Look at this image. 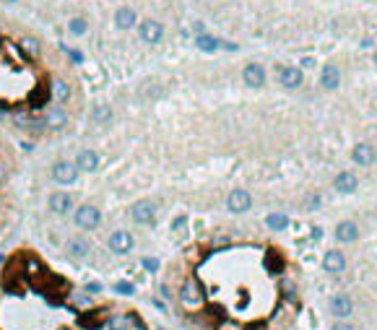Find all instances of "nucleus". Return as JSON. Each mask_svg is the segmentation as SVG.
<instances>
[{"label": "nucleus", "instance_id": "nucleus-27", "mask_svg": "<svg viewBox=\"0 0 377 330\" xmlns=\"http://www.w3.org/2000/svg\"><path fill=\"white\" fill-rule=\"evenodd\" d=\"M13 120H16V125H18V127L31 125V117H29V112H16V115H13Z\"/></svg>", "mask_w": 377, "mask_h": 330}, {"label": "nucleus", "instance_id": "nucleus-36", "mask_svg": "<svg viewBox=\"0 0 377 330\" xmlns=\"http://www.w3.org/2000/svg\"><path fill=\"white\" fill-rule=\"evenodd\" d=\"M375 65H377V52H375Z\"/></svg>", "mask_w": 377, "mask_h": 330}, {"label": "nucleus", "instance_id": "nucleus-30", "mask_svg": "<svg viewBox=\"0 0 377 330\" xmlns=\"http://www.w3.org/2000/svg\"><path fill=\"white\" fill-rule=\"evenodd\" d=\"M143 268H149V270H159V260L146 258V260H143Z\"/></svg>", "mask_w": 377, "mask_h": 330}, {"label": "nucleus", "instance_id": "nucleus-16", "mask_svg": "<svg viewBox=\"0 0 377 330\" xmlns=\"http://www.w3.org/2000/svg\"><path fill=\"white\" fill-rule=\"evenodd\" d=\"M279 81H281V86H286V89H299L302 86V70L289 65L279 73Z\"/></svg>", "mask_w": 377, "mask_h": 330}, {"label": "nucleus", "instance_id": "nucleus-13", "mask_svg": "<svg viewBox=\"0 0 377 330\" xmlns=\"http://www.w3.org/2000/svg\"><path fill=\"white\" fill-rule=\"evenodd\" d=\"M76 167H78V172H96L99 169V153L91 151V149H84L76 159Z\"/></svg>", "mask_w": 377, "mask_h": 330}, {"label": "nucleus", "instance_id": "nucleus-2", "mask_svg": "<svg viewBox=\"0 0 377 330\" xmlns=\"http://www.w3.org/2000/svg\"><path fill=\"white\" fill-rule=\"evenodd\" d=\"M52 180L58 182V185H73V182L78 180V167H76V161H55L52 164Z\"/></svg>", "mask_w": 377, "mask_h": 330}, {"label": "nucleus", "instance_id": "nucleus-28", "mask_svg": "<svg viewBox=\"0 0 377 330\" xmlns=\"http://www.w3.org/2000/svg\"><path fill=\"white\" fill-rule=\"evenodd\" d=\"M63 52H65V55H68V58H70L73 62H76V65H81V60H84V58H81V52H76V50H70V47H63Z\"/></svg>", "mask_w": 377, "mask_h": 330}, {"label": "nucleus", "instance_id": "nucleus-29", "mask_svg": "<svg viewBox=\"0 0 377 330\" xmlns=\"http://www.w3.org/2000/svg\"><path fill=\"white\" fill-rule=\"evenodd\" d=\"M115 291H120V294H133L135 289H133V283H125L123 281V283H115Z\"/></svg>", "mask_w": 377, "mask_h": 330}, {"label": "nucleus", "instance_id": "nucleus-6", "mask_svg": "<svg viewBox=\"0 0 377 330\" xmlns=\"http://www.w3.org/2000/svg\"><path fill=\"white\" fill-rule=\"evenodd\" d=\"M107 244H109V250H112L115 255H127L133 250V237H130V232H123V229H120V232L109 234Z\"/></svg>", "mask_w": 377, "mask_h": 330}, {"label": "nucleus", "instance_id": "nucleus-9", "mask_svg": "<svg viewBox=\"0 0 377 330\" xmlns=\"http://www.w3.org/2000/svg\"><path fill=\"white\" fill-rule=\"evenodd\" d=\"M50 210L55 216H65L68 210H73V198L68 192H52L50 195Z\"/></svg>", "mask_w": 377, "mask_h": 330}, {"label": "nucleus", "instance_id": "nucleus-35", "mask_svg": "<svg viewBox=\"0 0 377 330\" xmlns=\"http://www.w3.org/2000/svg\"><path fill=\"white\" fill-rule=\"evenodd\" d=\"M3 117H5V109H0V120H3Z\"/></svg>", "mask_w": 377, "mask_h": 330}, {"label": "nucleus", "instance_id": "nucleus-11", "mask_svg": "<svg viewBox=\"0 0 377 330\" xmlns=\"http://www.w3.org/2000/svg\"><path fill=\"white\" fill-rule=\"evenodd\" d=\"M135 24H138V13L133 11V8H127V5L117 8V13H115V26H117V29H120V31H130Z\"/></svg>", "mask_w": 377, "mask_h": 330}, {"label": "nucleus", "instance_id": "nucleus-22", "mask_svg": "<svg viewBox=\"0 0 377 330\" xmlns=\"http://www.w3.org/2000/svg\"><path fill=\"white\" fill-rule=\"evenodd\" d=\"M68 31L73 36H86L89 34V21H86V18H81V16L70 18V21H68Z\"/></svg>", "mask_w": 377, "mask_h": 330}, {"label": "nucleus", "instance_id": "nucleus-31", "mask_svg": "<svg viewBox=\"0 0 377 330\" xmlns=\"http://www.w3.org/2000/svg\"><path fill=\"white\" fill-rule=\"evenodd\" d=\"M333 330H354V325H351V323H336Z\"/></svg>", "mask_w": 377, "mask_h": 330}, {"label": "nucleus", "instance_id": "nucleus-8", "mask_svg": "<svg viewBox=\"0 0 377 330\" xmlns=\"http://www.w3.org/2000/svg\"><path fill=\"white\" fill-rule=\"evenodd\" d=\"M333 187L341 192V195H348V192H354L359 187V180H356L354 172H338L336 180H333Z\"/></svg>", "mask_w": 377, "mask_h": 330}, {"label": "nucleus", "instance_id": "nucleus-34", "mask_svg": "<svg viewBox=\"0 0 377 330\" xmlns=\"http://www.w3.org/2000/svg\"><path fill=\"white\" fill-rule=\"evenodd\" d=\"M3 3H8V5H13V3H18V0H3Z\"/></svg>", "mask_w": 377, "mask_h": 330}, {"label": "nucleus", "instance_id": "nucleus-7", "mask_svg": "<svg viewBox=\"0 0 377 330\" xmlns=\"http://www.w3.org/2000/svg\"><path fill=\"white\" fill-rule=\"evenodd\" d=\"M242 78H245V86L260 89V86H265V68L257 65V62H250V65H245Z\"/></svg>", "mask_w": 377, "mask_h": 330}, {"label": "nucleus", "instance_id": "nucleus-1", "mask_svg": "<svg viewBox=\"0 0 377 330\" xmlns=\"http://www.w3.org/2000/svg\"><path fill=\"white\" fill-rule=\"evenodd\" d=\"M138 36H141V42L146 44H159L164 39V24L156 21V18H143V21H138Z\"/></svg>", "mask_w": 377, "mask_h": 330}, {"label": "nucleus", "instance_id": "nucleus-32", "mask_svg": "<svg viewBox=\"0 0 377 330\" xmlns=\"http://www.w3.org/2000/svg\"><path fill=\"white\" fill-rule=\"evenodd\" d=\"M174 229H182V226H185V216H180V218H174V224H172Z\"/></svg>", "mask_w": 377, "mask_h": 330}, {"label": "nucleus", "instance_id": "nucleus-15", "mask_svg": "<svg viewBox=\"0 0 377 330\" xmlns=\"http://www.w3.org/2000/svg\"><path fill=\"white\" fill-rule=\"evenodd\" d=\"M351 159L359 164V167H370V164L375 161V149L370 143H356L354 151H351Z\"/></svg>", "mask_w": 377, "mask_h": 330}, {"label": "nucleus", "instance_id": "nucleus-14", "mask_svg": "<svg viewBox=\"0 0 377 330\" xmlns=\"http://www.w3.org/2000/svg\"><path fill=\"white\" fill-rule=\"evenodd\" d=\"M323 268L328 273H344L346 268V258H344V252H338V250H328L325 252V258H323Z\"/></svg>", "mask_w": 377, "mask_h": 330}, {"label": "nucleus", "instance_id": "nucleus-23", "mask_svg": "<svg viewBox=\"0 0 377 330\" xmlns=\"http://www.w3.org/2000/svg\"><path fill=\"white\" fill-rule=\"evenodd\" d=\"M265 224H268L273 232H283V229L289 226V216L286 213H271L268 218H265Z\"/></svg>", "mask_w": 377, "mask_h": 330}, {"label": "nucleus", "instance_id": "nucleus-4", "mask_svg": "<svg viewBox=\"0 0 377 330\" xmlns=\"http://www.w3.org/2000/svg\"><path fill=\"white\" fill-rule=\"evenodd\" d=\"M76 224L81 229H86V232H94V229L102 224V213H99V208H94V206H81L76 210Z\"/></svg>", "mask_w": 377, "mask_h": 330}, {"label": "nucleus", "instance_id": "nucleus-21", "mask_svg": "<svg viewBox=\"0 0 377 330\" xmlns=\"http://www.w3.org/2000/svg\"><path fill=\"white\" fill-rule=\"evenodd\" d=\"M18 47H21L24 55H29V58H39V52H42L39 39H36V36H24V39L18 42Z\"/></svg>", "mask_w": 377, "mask_h": 330}, {"label": "nucleus", "instance_id": "nucleus-24", "mask_svg": "<svg viewBox=\"0 0 377 330\" xmlns=\"http://www.w3.org/2000/svg\"><path fill=\"white\" fill-rule=\"evenodd\" d=\"M68 252L73 258H84V255H89V242L86 240H68Z\"/></svg>", "mask_w": 377, "mask_h": 330}, {"label": "nucleus", "instance_id": "nucleus-5", "mask_svg": "<svg viewBox=\"0 0 377 330\" xmlns=\"http://www.w3.org/2000/svg\"><path fill=\"white\" fill-rule=\"evenodd\" d=\"M252 206V198L247 190H232L226 198V208L232 210V213H245V210H250Z\"/></svg>", "mask_w": 377, "mask_h": 330}, {"label": "nucleus", "instance_id": "nucleus-17", "mask_svg": "<svg viewBox=\"0 0 377 330\" xmlns=\"http://www.w3.org/2000/svg\"><path fill=\"white\" fill-rule=\"evenodd\" d=\"M65 122H68V115L63 112L60 107L47 109V115H44V125H47L50 130H60V127H65Z\"/></svg>", "mask_w": 377, "mask_h": 330}, {"label": "nucleus", "instance_id": "nucleus-10", "mask_svg": "<svg viewBox=\"0 0 377 330\" xmlns=\"http://www.w3.org/2000/svg\"><path fill=\"white\" fill-rule=\"evenodd\" d=\"M330 312H333L336 317H348L354 312V301H351V297L348 294H336L333 299H330Z\"/></svg>", "mask_w": 377, "mask_h": 330}, {"label": "nucleus", "instance_id": "nucleus-26", "mask_svg": "<svg viewBox=\"0 0 377 330\" xmlns=\"http://www.w3.org/2000/svg\"><path fill=\"white\" fill-rule=\"evenodd\" d=\"M200 299V294H198V286L192 281H188L185 286H182V301L185 304H195V301Z\"/></svg>", "mask_w": 377, "mask_h": 330}, {"label": "nucleus", "instance_id": "nucleus-12", "mask_svg": "<svg viewBox=\"0 0 377 330\" xmlns=\"http://www.w3.org/2000/svg\"><path fill=\"white\" fill-rule=\"evenodd\" d=\"M336 240L344 242V244H351L359 240V226H356L354 221H341L336 226Z\"/></svg>", "mask_w": 377, "mask_h": 330}, {"label": "nucleus", "instance_id": "nucleus-25", "mask_svg": "<svg viewBox=\"0 0 377 330\" xmlns=\"http://www.w3.org/2000/svg\"><path fill=\"white\" fill-rule=\"evenodd\" d=\"M91 120H94L96 125H109V122H112V109H109V107H96L94 109V112H91Z\"/></svg>", "mask_w": 377, "mask_h": 330}, {"label": "nucleus", "instance_id": "nucleus-33", "mask_svg": "<svg viewBox=\"0 0 377 330\" xmlns=\"http://www.w3.org/2000/svg\"><path fill=\"white\" fill-rule=\"evenodd\" d=\"M302 65H305V68H312V65H315V58H305V60H302Z\"/></svg>", "mask_w": 377, "mask_h": 330}, {"label": "nucleus", "instance_id": "nucleus-3", "mask_svg": "<svg viewBox=\"0 0 377 330\" xmlns=\"http://www.w3.org/2000/svg\"><path fill=\"white\" fill-rule=\"evenodd\" d=\"M130 218L135 224H141V226H149L156 218V206L151 203V200H135V203L130 206Z\"/></svg>", "mask_w": 377, "mask_h": 330}, {"label": "nucleus", "instance_id": "nucleus-20", "mask_svg": "<svg viewBox=\"0 0 377 330\" xmlns=\"http://www.w3.org/2000/svg\"><path fill=\"white\" fill-rule=\"evenodd\" d=\"M52 96H55V102H58V104H65L70 99V86L65 84V81L55 78L52 81Z\"/></svg>", "mask_w": 377, "mask_h": 330}, {"label": "nucleus", "instance_id": "nucleus-19", "mask_svg": "<svg viewBox=\"0 0 377 330\" xmlns=\"http://www.w3.org/2000/svg\"><path fill=\"white\" fill-rule=\"evenodd\" d=\"M195 44H198V50H200V52H216L219 47H221V42H219L216 36L206 34V31L195 36Z\"/></svg>", "mask_w": 377, "mask_h": 330}, {"label": "nucleus", "instance_id": "nucleus-18", "mask_svg": "<svg viewBox=\"0 0 377 330\" xmlns=\"http://www.w3.org/2000/svg\"><path fill=\"white\" fill-rule=\"evenodd\" d=\"M320 81H323L325 89L333 91V89H338V84H341V73H338L336 65H325L323 68V78H320Z\"/></svg>", "mask_w": 377, "mask_h": 330}]
</instances>
